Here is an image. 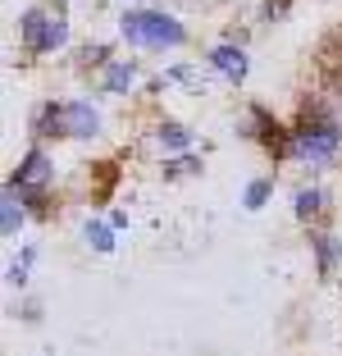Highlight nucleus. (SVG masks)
<instances>
[{
    "instance_id": "obj_1",
    "label": "nucleus",
    "mask_w": 342,
    "mask_h": 356,
    "mask_svg": "<svg viewBox=\"0 0 342 356\" xmlns=\"http://www.w3.org/2000/svg\"><path fill=\"white\" fill-rule=\"evenodd\" d=\"M119 32H124V42L156 46V51H174V46L187 42V28L165 10H128L119 19Z\"/></svg>"
},
{
    "instance_id": "obj_2",
    "label": "nucleus",
    "mask_w": 342,
    "mask_h": 356,
    "mask_svg": "<svg viewBox=\"0 0 342 356\" xmlns=\"http://www.w3.org/2000/svg\"><path fill=\"white\" fill-rule=\"evenodd\" d=\"M19 37L32 55H51L69 42V23H64L60 10H46V5H32L28 14L19 19Z\"/></svg>"
},
{
    "instance_id": "obj_3",
    "label": "nucleus",
    "mask_w": 342,
    "mask_h": 356,
    "mask_svg": "<svg viewBox=\"0 0 342 356\" xmlns=\"http://www.w3.org/2000/svg\"><path fill=\"white\" fill-rule=\"evenodd\" d=\"M338 147H342L338 124H301L297 137H292V151L301 160H311V165H329L338 156Z\"/></svg>"
},
{
    "instance_id": "obj_4",
    "label": "nucleus",
    "mask_w": 342,
    "mask_h": 356,
    "mask_svg": "<svg viewBox=\"0 0 342 356\" xmlns=\"http://www.w3.org/2000/svg\"><path fill=\"white\" fill-rule=\"evenodd\" d=\"M51 160H46V151H28L23 156V165H19V174H14V188L23 192V197H37V192L51 183Z\"/></svg>"
},
{
    "instance_id": "obj_5",
    "label": "nucleus",
    "mask_w": 342,
    "mask_h": 356,
    "mask_svg": "<svg viewBox=\"0 0 342 356\" xmlns=\"http://www.w3.org/2000/svg\"><path fill=\"white\" fill-rule=\"evenodd\" d=\"M210 64H215L228 83H242V78H247V51H242V46H215V51H210Z\"/></svg>"
},
{
    "instance_id": "obj_6",
    "label": "nucleus",
    "mask_w": 342,
    "mask_h": 356,
    "mask_svg": "<svg viewBox=\"0 0 342 356\" xmlns=\"http://www.w3.org/2000/svg\"><path fill=\"white\" fill-rule=\"evenodd\" d=\"M133 83H137V64H133V60H110V64H105L101 87H105L110 96H124Z\"/></svg>"
},
{
    "instance_id": "obj_7",
    "label": "nucleus",
    "mask_w": 342,
    "mask_h": 356,
    "mask_svg": "<svg viewBox=\"0 0 342 356\" xmlns=\"http://www.w3.org/2000/svg\"><path fill=\"white\" fill-rule=\"evenodd\" d=\"M19 197H23V192L10 183V192H5V238H14V233L23 229V206H19Z\"/></svg>"
},
{
    "instance_id": "obj_8",
    "label": "nucleus",
    "mask_w": 342,
    "mask_h": 356,
    "mask_svg": "<svg viewBox=\"0 0 342 356\" xmlns=\"http://www.w3.org/2000/svg\"><path fill=\"white\" fill-rule=\"evenodd\" d=\"M156 142L165 151H187V147H192V133H187V128H178V124H160Z\"/></svg>"
},
{
    "instance_id": "obj_9",
    "label": "nucleus",
    "mask_w": 342,
    "mask_h": 356,
    "mask_svg": "<svg viewBox=\"0 0 342 356\" xmlns=\"http://www.w3.org/2000/svg\"><path fill=\"white\" fill-rule=\"evenodd\" d=\"M83 238L92 242L96 252H105V256L114 252V224H101V220H92V224H87V229H83Z\"/></svg>"
},
{
    "instance_id": "obj_10",
    "label": "nucleus",
    "mask_w": 342,
    "mask_h": 356,
    "mask_svg": "<svg viewBox=\"0 0 342 356\" xmlns=\"http://www.w3.org/2000/svg\"><path fill=\"white\" fill-rule=\"evenodd\" d=\"M320 201H324L320 188H301L297 192V206H292V210H297V220H311L315 210H320Z\"/></svg>"
},
{
    "instance_id": "obj_11",
    "label": "nucleus",
    "mask_w": 342,
    "mask_h": 356,
    "mask_svg": "<svg viewBox=\"0 0 342 356\" xmlns=\"http://www.w3.org/2000/svg\"><path fill=\"white\" fill-rule=\"evenodd\" d=\"M270 178H256V183H247V192H242V201H247V210H260L265 201H270Z\"/></svg>"
},
{
    "instance_id": "obj_12",
    "label": "nucleus",
    "mask_w": 342,
    "mask_h": 356,
    "mask_svg": "<svg viewBox=\"0 0 342 356\" xmlns=\"http://www.w3.org/2000/svg\"><path fill=\"white\" fill-rule=\"evenodd\" d=\"M315 247H320V270L324 274H333V261H338V242H329V233H324V238H315Z\"/></svg>"
},
{
    "instance_id": "obj_13",
    "label": "nucleus",
    "mask_w": 342,
    "mask_h": 356,
    "mask_svg": "<svg viewBox=\"0 0 342 356\" xmlns=\"http://www.w3.org/2000/svg\"><path fill=\"white\" fill-rule=\"evenodd\" d=\"M32 256H37V252H32V247H28V252H23L19 261L10 265V283H19V288H23V283H28V270H32Z\"/></svg>"
},
{
    "instance_id": "obj_14",
    "label": "nucleus",
    "mask_w": 342,
    "mask_h": 356,
    "mask_svg": "<svg viewBox=\"0 0 342 356\" xmlns=\"http://www.w3.org/2000/svg\"><path fill=\"white\" fill-rule=\"evenodd\" d=\"M105 55H110L105 46H87V51H83V64H105Z\"/></svg>"
}]
</instances>
